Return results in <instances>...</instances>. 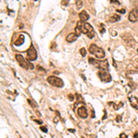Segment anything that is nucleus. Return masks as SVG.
Listing matches in <instances>:
<instances>
[{"instance_id":"423d86ee","label":"nucleus","mask_w":138,"mask_h":138,"mask_svg":"<svg viewBox=\"0 0 138 138\" xmlns=\"http://www.w3.org/2000/svg\"><path fill=\"white\" fill-rule=\"evenodd\" d=\"M16 60L18 61V63L24 69H29V62L26 61V59H24V57L21 54H16Z\"/></svg>"},{"instance_id":"c85d7f7f","label":"nucleus","mask_w":138,"mask_h":138,"mask_svg":"<svg viewBox=\"0 0 138 138\" xmlns=\"http://www.w3.org/2000/svg\"><path fill=\"white\" fill-rule=\"evenodd\" d=\"M62 4L65 5V6H66L67 5V0H64V1H62Z\"/></svg>"},{"instance_id":"f3484780","label":"nucleus","mask_w":138,"mask_h":138,"mask_svg":"<svg viewBox=\"0 0 138 138\" xmlns=\"http://www.w3.org/2000/svg\"><path fill=\"white\" fill-rule=\"evenodd\" d=\"M75 34H76L78 36H80V34L82 33V32H81V29H80V28L78 26V25H76V27H75Z\"/></svg>"},{"instance_id":"9b49d317","label":"nucleus","mask_w":138,"mask_h":138,"mask_svg":"<svg viewBox=\"0 0 138 138\" xmlns=\"http://www.w3.org/2000/svg\"><path fill=\"white\" fill-rule=\"evenodd\" d=\"M78 116L80 117V118L82 119H86L87 117V109H86L84 106H81L79 107L78 109Z\"/></svg>"},{"instance_id":"9d476101","label":"nucleus","mask_w":138,"mask_h":138,"mask_svg":"<svg viewBox=\"0 0 138 138\" xmlns=\"http://www.w3.org/2000/svg\"><path fill=\"white\" fill-rule=\"evenodd\" d=\"M128 99H129V101H130L131 106L133 107V108H134V109L138 110V98L134 97L133 95H130L128 97Z\"/></svg>"},{"instance_id":"ddd939ff","label":"nucleus","mask_w":138,"mask_h":138,"mask_svg":"<svg viewBox=\"0 0 138 138\" xmlns=\"http://www.w3.org/2000/svg\"><path fill=\"white\" fill-rule=\"evenodd\" d=\"M78 36L75 34V32L74 33V32H72V33H69L66 36V41H68V42H74V41H75L76 40H78Z\"/></svg>"},{"instance_id":"a211bd4d","label":"nucleus","mask_w":138,"mask_h":138,"mask_svg":"<svg viewBox=\"0 0 138 138\" xmlns=\"http://www.w3.org/2000/svg\"><path fill=\"white\" fill-rule=\"evenodd\" d=\"M86 53H87V51H86L85 48H81L80 49V54L82 56H86Z\"/></svg>"},{"instance_id":"f257e3e1","label":"nucleus","mask_w":138,"mask_h":138,"mask_svg":"<svg viewBox=\"0 0 138 138\" xmlns=\"http://www.w3.org/2000/svg\"><path fill=\"white\" fill-rule=\"evenodd\" d=\"M76 25H78V26L80 28V29H81L82 33L86 34V35H87L89 39H92V38H94V37H95V34H96V33H95L94 29H93L91 25L88 24L87 22H84V21H81V20H79Z\"/></svg>"},{"instance_id":"0eeeda50","label":"nucleus","mask_w":138,"mask_h":138,"mask_svg":"<svg viewBox=\"0 0 138 138\" xmlns=\"http://www.w3.org/2000/svg\"><path fill=\"white\" fill-rule=\"evenodd\" d=\"M27 59L29 61H35L37 59V52L33 45L27 50Z\"/></svg>"},{"instance_id":"aec40b11","label":"nucleus","mask_w":138,"mask_h":138,"mask_svg":"<svg viewBox=\"0 0 138 138\" xmlns=\"http://www.w3.org/2000/svg\"><path fill=\"white\" fill-rule=\"evenodd\" d=\"M68 99H70L71 101H73V100H75V99H74V96H73L72 94H69V95H68Z\"/></svg>"},{"instance_id":"6ab92c4d","label":"nucleus","mask_w":138,"mask_h":138,"mask_svg":"<svg viewBox=\"0 0 138 138\" xmlns=\"http://www.w3.org/2000/svg\"><path fill=\"white\" fill-rule=\"evenodd\" d=\"M28 101H29V104H30V105H32V107H33V106H35V107H37V104H36V103H35V102H32V99H28Z\"/></svg>"},{"instance_id":"c756f323","label":"nucleus","mask_w":138,"mask_h":138,"mask_svg":"<svg viewBox=\"0 0 138 138\" xmlns=\"http://www.w3.org/2000/svg\"><path fill=\"white\" fill-rule=\"evenodd\" d=\"M111 2H112V3H117L118 5H120V2H118L117 0H111Z\"/></svg>"},{"instance_id":"cd10ccee","label":"nucleus","mask_w":138,"mask_h":138,"mask_svg":"<svg viewBox=\"0 0 138 138\" xmlns=\"http://www.w3.org/2000/svg\"><path fill=\"white\" fill-rule=\"evenodd\" d=\"M34 121H36V122H37L38 124H42V121H39V120H35V119H34Z\"/></svg>"},{"instance_id":"393cba45","label":"nucleus","mask_w":138,"mask_h":138,"mask_svg":"<svg viewBox=\"0 0 138 138\" xmlns=\"http://www.w3.org/2000/svg\"><path fill=\"white\" fill-rule=\"evenodd\" d=\"M111 32H112V36H116V35H117V32H115V30L113 32V30L112 29V30H111Z\"/></svg>"},{"instance_id":"2f4dec72","label":"nucleus","mask_w":138,"mask_h":138,"mask_svg":"<svg viewBox=\"0 0 138 138\" xmlns=\"http://www.w3.org/2000/svg\"><path fill=\"white\" fill-rule=\"evenodd\" d=\"M34 1H36V0H34Z\"/></svg>"},{"instance_id":"2eb2a0df","label":"nucleus","mask_w":138,"mask_h":138,"mask_svg":"<svg viewBox=\"0 0 138 138\" xmlns=\"http://www.w3.org/2000/svg\"><path fill=\"white\" fill-rule=\"evenodd\" d=\"M23 41H24V36L23 35H20V38L17 40V41L15 42V45L18 46V45H21L22 43H23Z\"/></svg>"},{"instance_id":"7ed1b4c3","label":"nucleus","mask_w":138,"mask_h":138,"mask_svg":"<svg viewBox=\"0 0 138 138\" xmlns=\"http://www.w3.org/2000/svg\"><path fill=\"white\" fill-rule=\"evenodd\" d=\"M89 61V63L91 65H93L94 66L96 67L99 68V69H108L109 68V64H108V61L107 60H103V61H100V60H96V59H93V58H89L88 59Z\"/></svg>"},{"instance_id":"1a4fd4ad","label":"nucleus","mask_w":138,"mask_h":138,"mask_svg":"<svg viewBox=\"0 0 138 138\" xmlns=\"http://www.w3.org/2000/svg\"><path fill=\"white\" fill-rule=\"evenodd\" d=\"M128 20L131 22H136L138 21V10L137 9H133L131 12L129 13Z\"/></svg>"},{"instance_id":"bb28decb","label":"nucleus","mask_w":138,"mask_h":138,"mask_svg":"<svg viewBox=\"0 0 138 138\" xmlns=\"http://www.w3.org/2000/svg\"><path fill=\"white\" fill-rule=\"evenodd\" d=\"M120 137H122V138H126V137H127V135H126L125 133H121V134H120Z\"/></svg>"},{"instance_id":"dca6fc26","label":"nucleus","mask_w":138,"mask_h":138,"mask_svg":"<svg viewBox=\"0 0 138 138\" xmlns=\"http://www.w3.org/2000/svg\"><path fill=\"white\" fill-rule=\"evenodd\" d=\"M82 7H83L82 0H76V2H75V7H76V9L79 10Z\"/></svg>"},{"instance_id":"4be33fe9","label":"nucleus","mask_w":138,"mask_h":138,"mask_svg":"<svg viewBox=\"0 0 138 138\" xmlns=\"http://www.w3.org/2000/svg\"><path fill=\"white\" fill-rule=\"evenodd\" d=\"M133 66H135L136 68H138V59H136V60L133 62Z\"/></svg>"},{"instance_id":"6e6552de","label":"nucleus","mask_w":138,"mask_h":138,"mask_svg":"<svg viewBox=\"0 0 138 138\" xmlns=\"http://www.w3.org/2000/svg\"><path fill=\"white\" fill-rule=\"evenodd\" d=\"M121 38H122L124 42H125L129 47H133V45L135 44V41H134L133 38L131 36V35H129V34H124V35L121 36Z\"/></svg>"},{"instance_id":"20e7f679","label":"nucleus","mask_w":138,"mask_h":138,"mask_svg":"<svg viewBox=\"0 0 138 138\" xmlns=\"http://www.w3.org/2000/svg\"><path fill=\"white\" fill-rule=\"evenodd\" d=\"M47 82H48L50 85L53 86V87H64L63 80L61 79V78H59L58 76H55V75L48 76V78H47Z\"/></svg>"},{"instance_id":"412c9836","label":"nucleus","mask_w":138,"mask_h":138,"mask_svg":"<svg viewBox=\"0 0 138 138\" xmlns=\"http://www.w3.org/2000/svg\"><path fill=\"white\" fill-rule=\"evenodd\" d=\"M116 121H117V122H120V121H121V115H118V116H117Z\"/></svg>"},{"instance_id":"7c9ffc66","label":"nucleus","mask_w":138,"mask_h":138,"mask_svg":"<svg viewBox=\"0 0 138 138\" xmlns=\"http://www.w3.org/2000/svg\"><path fill=\"white\" fill-rule=\"evenodd\" d=\"M134 137H138V133H136L135 134H134Z\"/></svg>"},{"instance_id":"39448f33","label":"nucleus","mask_w":138,"mask_h":138,"mask_svg":"<svg viewBox=\"0 0 138 138\" xmlns=\"http://www.w3.org/2000/svg\"><path fill=\"white\" fill-rule=\"evenodd\" d=\"M98 75H99V78H100L102 82L109 83L112 81V75L106 69H99Z\"/></svg>"},{"instance_id":"5701e85b","label":"nucleus","mask_w":138,"mask_h":138,"mask_svg":"<svg viewBox=\"0 0 138 138\" xmlns=\"http://www.w3.org/2000/svg\"><path fill=\"white\" fill-rule=\"evenodd\" d=\"M117 12L121 13V14H124V13H125V9H118Z\"/></svg>"},{"instance_id":"f8f14e48","label":"nucleus","mask_w":138,"mask_h":138,"mask_svg":"<svg viewBox=\"0 0 138 138\" xmlns=\"http://www.w3.org/2000/svg\"><path fill=\"white\" fill-rule=\"evenodd\" d=\"M88 19H89V15L87 14V11L83 10V11H81V12L79 13V20H81V21L87 22V20H88Z\"/></svg>"},{"instance_id":"b1692460","label":"nucleus","mask_w":138,"mask_h":138,"mask_svg":"<svg viewBox=\"0 0 138 138\" xmlns=\"http://www.w3.org/2000/svg\"><path fill=\"white\" fill-rule=\"evenodd\" d=\"M41 130L43 132V133H47V132H48V131H47V129H46L45 127H41Z\"/></svg>"},{"instance_id":"f03ea898","label":"nucleus","mask_w":138,"mask_h":138,"mask_svg":"<svg viewBox=\"0 0 138 138\" xmlns=\"http://www.w3.org/2000/svg\"><path fill=\"white\" fill-rule=\"evenodd\" d=\"M88 51L91 54H93L94 56H96L98 59H103L105 57V52L103 49L99 48V46H97L96 44H91L89 46Z\"/></svg>"},{"instance_id":"4468645a","label":"nucleus","mask_w":138,"mask_h":138,"mask_svg":"<svg viewBox=\"0 0 138 138\" xmlns=\"http://www.w3.org/2000/svg\"><path fill=\"white\" fill-rule=\"evenodd\" d=\"M120 20H121V17L117 14H114L113 16H112V17L110 18V21L111 22H117Z\"/></svg>"},{"instance_id":"a878e982","label":"nucleus","mask_w":138,"mask_h":138,"mask_svg":"<svg viewBox=\"0 0 138 138\" xmlns=\"http://www.w3.org/2000/svg\"><path fill=\"white\" fill-rule=\"evenodd\" d=\"M100 28H101V29H100V32H101V33H103V32H105V29H104V28H103V25H100Z\"/></svg>"}]
</instances>
